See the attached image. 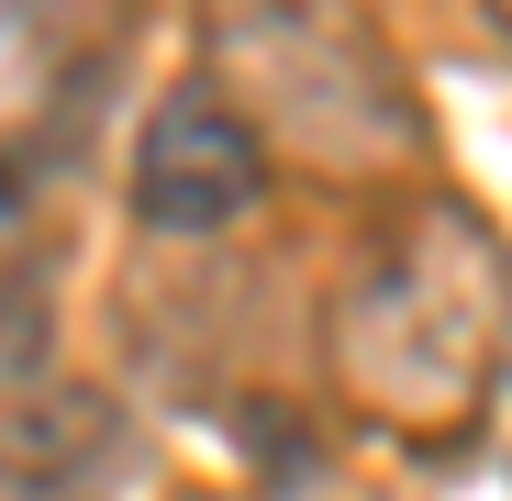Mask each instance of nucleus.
<instances>
[{"label":"nucleus","mask_w":512,"mask_h":501,"mask_svg":"<svg viewBox=\"0 0 512 501\" xmlns=\"http://www.w3.org/2000/svg\"><path fill=\"white\" fill-rule=\"evenodd\" d=\"M512 379V234L423 201L334 301V390L401 435H457Z\"/></svg>","instance_id":"1"},{"label":"nucleus","mask_w":512,"mask_h":501,"mask_svg":"<svg viewBox=\"0 0 512 501\" xmlns=\"http://www.w3.org/2000/svg\"><path fill=\"white\" fill-rule=\"evenodd\" d=\"M212 67L256 134H290L312 167H401L423 156V112L390 45L346 0H212Z\"/></svg>","instance_id":"2"},{"label":"nucleus","mask_w":512,"mask_h":501,"mask_svg":"<svg viewBox=\"0 0 512 501\" xmlns=\"http://www.w3.org/2000/svg\"><path fill=\"white\" fill-rule=\"evenodd\" d=\"M268 201V134L223 78H179L134 134V223L156 245H212Z\"/></svg>","instance_id":"3"},{"label":"nucleus","mask_w":512,"mask_h":501,"mask_svg":"<svg viewBox=\"0 0 512 501\" xmlns=\"http://www.w3.org/2000/svg\"><path fill=\"white\" fill-rule=\"evenodd\" d=\"M134 435L123 401L90 379H23L0 390V501H123Z\"/></svg>","instance_id":"4"},{"label":"nucleus","mask_w":512,"mask_h":501,"mask_svg":"<svg viewBox=\"0 0 512 501\" xmlns=\"http://www.w3.org/2000/svg\"><path fill=\"white\" fill-rule=\"evenodd\" d=\"M45 379V290L23 268H0V390Z\"/></svg>","instance_id":"5"},{"label":"nucleus","mask_w":512,"mask_h":501,"mask_svg":"<svg viewBox=\"0 0 512 501\" xmlns=\"http://www.w3.org/2000/svg\"><path fill=\"white\" fill-rule=\"evenodd\" d=\"M479 12H490V23H501V34H512V0H479Z\"/></svg>","instance_id":"6"}]
</instances>
